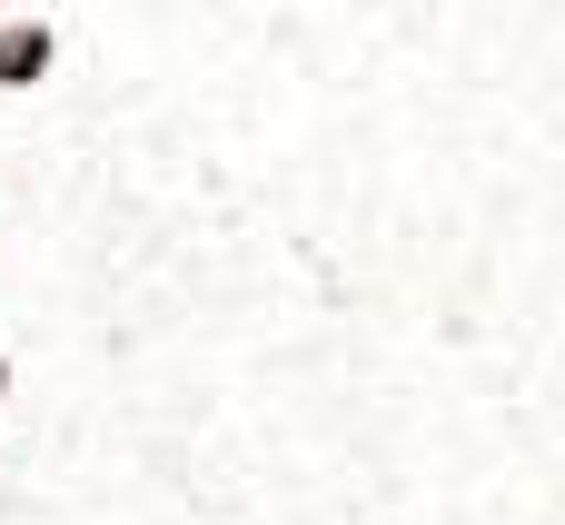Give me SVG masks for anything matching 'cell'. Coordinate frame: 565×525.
Instances as JSON below:
<instances>
[{"instance_id": "cell-1", "label": "cell", "mask_w": 565, "mask_h": 525, "mask_svg": "<svg viewBox=\"0 0 565 525\" xmlns=\"http://www.w3.org/2000/svg\"><path fill=\"white\" fill-rule=\"evenodd\" d=\"M60 60V30L50 20H0V89H40Z\"/></svg>"}, {"instance_id": "cell-2", "label": "cell", "mask_w": 565, "mask_h": 525, "mask_svg": "<svg viewBox=\"0 0 565 525\" xmlns=\"http://www.w3.org/2000/svg\"><path fill=\"white\" fill-rule=\"evenodd\" d=\"M0 407H10V357H0Z\"/></svg>"}]
</instances>
